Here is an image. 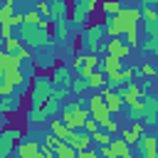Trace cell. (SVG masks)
I'll list each match as a JSON object with an SVG mask.
<instances>
[{"label":"cell","mask_w":158,"mask_h":158,"mask_svg":"<svg viewBox=\"0 0 158 158\" xmlns=\"http://www.w3.org/2000/svg\"><path fill=\"white\" fill-rule=\"evenodd\" d=\"M121 138H123L128 146H138V136L131 131V126H128V128H121Z\"/></svg>","instance_id":"836d02e7"},{"label":"cell","mask_w":158,"mask_h":158,"mask_svg":"<svg viewBox=\"0 0 158 158\" xmlns=\"http://www.w3.org/2000/svg\"><path fill=\"white\" fill-rule=\"evenodd\" d=\"M101 72H104V74H106V79H109V77H116L118 72H123V64H121V59H118V57L106 54V57H101Z\"/></svg>","instance_id":"7c38bea8"},{"label":"cell","mask_w":158,"mask_h":158,"mask_svg":"<svg viewBox=\"0 0 158 158\" xmlns=\"http://www.w3.org/2000/svg\"><path fill=\"white\" fill-rule=\"evenodd\" d=\"M136 148H138V156H141V158H158V138L151 136V133L141 136Z\"/></svg>","instance_id":"ba28073f"},{"label":"cell","mask_w":158,"mask_h":158,"mask_svg":"<svg viewBox=\"0 0 158 158\" xmlns=\"http://www.w3.org/2000/svg\"><path fill=\"white\" fill-rule=\"evenodd\" d=\"M35 10L40 12L42 20H49V17H52V2H42V0H40V2L35 5Z\"/></svg>","instance_id":"f546056e"},{"label":"cell","mask_w":158,"mask_h":158,"mask_svg":"<svg viewBox=\"0 0 158 158\" xmlns=\"http://www.w3.org/2000/svg\"><path fill=\"white\" fill-rule=\"evenodd\" d=\"M143 106H146L143 123L146 126H156L158 123V96H146L143 99Z\"/></svg>","instance_id":"8fae6325"},{"label":"cell","mask_w":158,"mask_h":158,"mask_svg":"<svg viewBox=\"0 0 158 158\" xmlns=\"http://www.w3.org/2000/svg\"><path fill=\"white\" fill-rule=\"evenodd\" d=\"M22 138V126H5L0 131V158H7L12 151H17Z\"/></svg>","instance_id":"5b68a950"},{"label":"cell","mask_w":158,"mask_h":158,"mask_svg":"<svg viewBox=\"0 0 158 158\" xmlns=\"http://www.w3.org/2000/svg\"><path fill=\"white\" fill-rule=\"evenodd\" d=\"M0 37L2 40H12L15 35H12V27L10 25H0Z\"/></svg>","instance_id":"b9f144b4"},{"label":"cell","mask_w":158,"mask_h":158,"mask_svg":"<svg viewBox=\"0 0 158 158\" xmlns=\"http://www.w3.org/2000/svg\"><path fill=\"white\" fill-rule=\"evenodd\" d=\"M141 49H143L146 54H158V40H151V37L143 40V42H141Z\"/></svg>","instance_id":"d6a6232c"},{"label":"cell","mask_w":158,"mask_h":158,"mask_svg":"<svg viewBox=\"0 0 158 158\" xmlns=\"http://www.w3.org/2000/svg\"><path fill=\"white\" fill-rule=\"evenodd\" d=\"M17 37L27 49H54L57 47V40L52 32H42L40 27H32V25H22L17 30Z\"/></svg>","instance_id":"6da1fadb"},{"label":"cell","mask_w":158,"mask_h":158,"mask_svg":"<svg viewBox=\"0 0 158 158\" xmlns=\"http://www.w3.org/2000/svg\"><path fill=\"white\" fill-rule=\"evenodd\" d=\"M49 133H54L59 141H67L69 133H72V128H69L62 118H52V123H49Z\"/></svg>","instance_id":"2e32d148"},{"label":"cell","mask_w":158,"mask_h":158,"mask_svg":"<svg viewBox=\"0 0 158 158\" xmlns=\"http://www.w3.org/2000/svg\"><path fill=\"white\" fill-rule=\"evenodd\" d=\"M131 131H133V133L141 138V136H146V123H143V121H136V123L131 126Z\"/></svg>","instance_id":"60d3db41"},{"label":"cell","mask_w":158,"mask_h":158,"mask_svg":"<svg viewBox=\"0 0 158 158\" xmlns=\"http://www.w3.org/2000/svg\"><path fill=\"white\" fill-rule=\"evenodd\" d=\"M99 128H101V126H99V121H94V118H89V121L84 123V128H81V131H84V133H89V136H94V133H96Z\"/></svg>","instance_id":"d590c367"},{"label":"cell","mask_w":158,"mask_h":158,"mask_svg":"<svg viewBox=\"0 0 158 158\" xmlns=\"http://www.w3.org/2000/svg\"><path fill=\"white\" fill-rule=\"evenodd\" d=\"M27 121H30V123H44L47 118H44L42 109H30V111H27Z\"/></svg>","instance_id":"1f68e13d"},{"label":"cell","mask_w":158,"mask_h":158,"mask_svg":"<svg viewBox=\"0 0 158 158\" xmlns=\"http://www.w3.org/2000/svg\"><path fill=\"white\" fill-rule=\"evenodd\" d=\"M101 131H106L109 136H116L118 133V123L111 118V121H106V123H101Z\"/></svg>","instance_id":"8d00e7d4"},{"label":"cell","mask_w":158,"mask_h":158,"mask_svg":"<svg viewBox=\"0 0 158 158\" xmlns=\"http://www.w3.org/2000/svg\"><path fill=\"white\" fill-rule=\"evenodd\" d=\"M91 141H94V143H99V148H101V146H111L114 136H109L106 131H101V128H99V131H96V133L91 136Z\"/></svg>","instance_id":"d4e9b609"},{"label":"cell","mask_w":158,"mask_h":158,"mask_svg":"<svg viewBox=\"0 0 158 158\" xmlns=\"http://www.w3.org/2000/svg\"><path fill=\"white\" fill-rule=\"evenodd\" d=\"M116 17L118 20H126V22H138L141 20V7H121Z\"/></svg>","instance_id":"ffe728a7"},{"label":"cell","mask_w":158,"mask_h":158,"mask_svg":"<svg viewBox=\"0 0 158 158\" xmlns=\"http://www.w3.org/2000/svg\"><path fill=\"white\" fill-rule=\"evenodd\" d=\"M86 81H89V89H94V91H101V89L106 86V74H104V72H94V74H91Z\"/></svg>","instance_id":"7402d4cb"},{"label":"cell","mask_w":158,"mask_h":158,"mask_svg":"<svg viewBox=\"0 0 158 158\" xmlns=\"http://www.w3.org/2000/svg\"><path fill=\"white\" fill-rule=\"evenodd\" d=\"M86 89H89V81L81 77L72 79V84H69V94H77V96H81V91H86Z\"/></svg>","instance_id":"603a6c76"},{"label":"cell","mask_w":158,"mask_h":158,"mask_svg":"<svg viewBox=\"0 0 158 158\" xmlns=\"http://www.w3.org/2000/svg\"><path fill=\"white\" fill-rule=\"evenodd\" d=\"M22 47H25V44L20 42V37H12V40H5V47H2V49H5L7 54H17Z\"/></svg>","instance_id":"cb8c5ba5"},{"label":"cell","mask_w":158,"mask_h":158,"mask_svg":"<svg viewBox=\"0 0 158 158\" xmlns=\"http://www.w3.org/2000/svg\"><path fill=\"white\" fill-rule=\"evenodd\" d=\"M86 109H89L91 118H94V121H99V126H101V123H106V121H111V111L106 109V104H104V99H101V94H99V91H94V94L89 96Z\"/></svg>","instance_id":"8992f818"},{"label":"cell","mask_w":158,"mask_h":158,"mask_svg":"<svg viewBox=\"0 0 158 158\" xmlns=\"http://www.w3.org/2000/svg\"><path fill=\"white\" fill-rule=\"evenodd\" d=\"M17 109H20V96H17V94H15V96H7V99L0 96V114H2V116L15 114Z\"/></svg>","instance_id":"e0dca14e"},{"label":"cell","mask_w":158,"mask_h":158,"mask_svg":"<svg viewBox=\"0 0 158 158\" xmlns=\"http://www.w3.org/2000/svg\"><path fill=\"white\" fill-rule=\"evenodd\" d=\"M54 40L59 42H67L69 40V20H54Z\"/></svg>","instance_id":"ac0fdd59"},{"label":"cell","mask_w":158,"mask_h":158,"mask_svg":"<svg viewBox=\"0 0 158 158\" xmlns=\"http://www.w3.org/2000/svg\"><path fill=\"white\" fill-rule=\"evenodd\" d=\"M17 158H40V141L27 138L17 146Z\"/></svg>","instance_id":"4fadbf2b"},{"label":"cell","mask_w":158,"mask_h":158,"mask_svg":"<svg viewBox=\"0 0 158 158\" xmlns=\"http://www.w3.org/2000/svg\"><path fill=\"white\" fill-rule=\"evenodd\" d=\"M94 10H101V2H96V0H74V2H69V25H74L81 32L89 25Z\"/></svg>","instance_id":"3957f363"},{"label":"cell","mask_w":158,"mask_h":158,"mask_svg":"<svg viewBox=\"0 0 158 158\" xmlns=\"http://www.w3.org/2000/svg\"><path fill=\"white\" fill-rule=\"evenodd\" d=\"M52 91H54V84L49 79V74H42L37 72L30 81V109H42L49 99H52Z\"/></svg>","instance_id":"7a4b0ae2"},{"label":"cell","mask_w":158,"mask_h":158,"mask_svg":"<svg viewBox=\"0 0 158 158\" xmlns=\"http://www.w3.org/2000/svg\"><path fill=\"white\" fill-rule=\"evenodd\" d=\"M79 35H81V44L86 47V52H89V54H96V49L104 44L101 40H106L104 25H99V22H89Z\"/></svg>","instance_id":"277c9868"},{"label":"cell","mask_w":158,"mask_h":158,"mask_svg":"<svg viewBox=\"0 0 158 158\" xmlns=\"http://www.w3.org/2000/svg\"><path fill=\"white\" fill-rule=\"evenodd\" d=\"M40 22H42V17H40V12H37L35 7L25 10V25H32V27H37Z\"/></svg>","instance_id":"4316f807"},{"label":"cell","mask_w":158,"mask_h":158,"mask_svg":"<svg viewBox=\"0 0 158 158\" xmlns=\"http://www.w3.org/2000/svg\"><path fill=\"white\" fill-rule=\"evenodd\" d=\"M64 143H69V148H74L77 153H81V151L91 148V136H89V133H84V131H72V133H69V138H67Z\"/></svg>","instance_id":"9c48e42d"},{"label":"cell","mask_w":158,"mask_h":158,"mask_svg":"<svg viewBox=\"0 0 158 158\" xmlns=\"http://www.w3.org/2000/svg\"><path fill=\"white\" fill-rule=\"evenodd\" d=\"M52 22L54 20H69V2L67 0H52Z\"/></svg>","instance_id":"5bb4252c"},{"label":"cell","mask_w":158,"mask_h":158,"mask_svg":"<svg viewBox=\"0 0 158 158\" xmlns=\"http://www.w3.org/2000/svg\"><path fill=\"white\" fill-rule=\"evenodd\" d=\"M99 94H101V99H104V104H106V109L111 111V116H114V114H118V109L123 106V99H121V96H118L116 91H111L109 86H104V89H101Z\"/></svg>","instance_id":"30bf717a"},{"label":"cell","mask_w":158,"mask_h":158,"mask_svg":"<svg viewBox=\"0 0 158 158\" xmlns=\"http://www.w3.org/2000/svg\"><path fill=\"white\" fill-rule=\"evenodd\" d=\"M99 153H101L104 158H118V156L114 153V148H111V146H101V148H99Z\"/></svg>","instance_id":"7bdbcfd3"},{"label":"cell","mask_w":158,"mask_h":158,"mask_svg":"<svg viewBox=\"0 0 158 158\" xmlns=\"http://www.w3.org/2000/svg\"><path fill=\"white\" fill-rule=\"evenodd\" d=\"M156 96H158V94H156Z\"/></svg>","instance_id":"7dc6e473"},{"label":"cell","mask_w":158,"mask_h":158,"mask_svg":"<svg viewBox=\"0 0 158 158\" xmlns=\"http://www.w3.org/2000/svg\"><path fill=\"white\" fill-rule=\"evenodd\" d=\"M2 77H5V79H7V81H10L12 86H15V89H22V86H25V84L30 81V79L25 77V72H22V69H7V72H5Z\"/></svg>","instance_id":"9a60e30c"},{"label":"cell","mask_w":158,"mask_h":158,"mask_svg":"<svg viewBox=\"0 0 158 158\" xmlns=\"http://www.w3.org/2000/svg\"><path fill=\"white\" fill-rule=\"evenodd\" d=\"M40 143H42V146H47V148H54V146H57V143H59V138H57V136H54V133H44V136H42V141H40Z\"/></svg>","instance_id":"74e56055"},{"label":"cell","mask_w":158,"mask_h":158,"mask_svg":"<svg viewBox=\"0 0 158 158\" xmlns=\"http://www.w3.org/2000/svg\"><path fill=\"white\" fill-rule=\"evenodd\" d=\"M67 96H69V86H54V91H52V99L54 101H62Z\"/></svg>","instance_id":"e575fe53"},{"label":"cell","mask_w":158,"mask_h":158,"mask_svg":"<svg viewBox=\"0 0 158 158\" xmlns=\"http://www.w3.org/2000/svg\"><path fill=\"white\" fill-rule=\"evenodd\" d=\"M49 79H52L54 86H69V84H72V69H69L67 64L57 62V64L49 69Z\"/></svg>","instance_id":"52a82bcc"},{"label":"cell","mask_w":158,"mask_h":158,"mask_svg":"<svg viewBox=\"0 0 158 158\" xmlns=\"http://www.w3.org/2000/svg\"><path fill=\"white\" fill-rule=\"evenodd\" d=\"M57 111H59V101H54V99H49V101L42 106V114H44V118H52V116H57Z\"/></svg>","instance_id":"83f0119b"},{"label":"cell","mask_w":158,"mask_h":158,"mask_svg":"<svg viewBox=\"0 0 158 158\" xmlns=\"http://www.w3.org/2000/svg\"><path fill=\"white\" fill-rule=\"evenodd\" d=\"M121 7H123V5H118V2H101V12H104L106 17H116Z\"/></svg>","instance_id":"484cf974"},{"label":"cell","mask_w":158,"mask_h":158,"mask_svg":"<svg viewBox=\"0 0 158 158\" xmlns=\"http://www.w3.org/2000/svg\"><path fill=\"white\" fill-rule=\"evenodd\" d=\"M0 118H2V114H0Z\"/></svg>","instance_id":"bcb514c9"},{"label":"cell","mask_w":158,"mask_h":158,"mask_svg":"<svg viewBox=\"0 0 158 158\" xmlns=\"http://www.w3.org/2000/svg\"><path fill=\"white\" fill-rule=\"evenodd\" d=\"M2 47H5V40H2V37H0V52H5V49H2Z\"/></svg>","instance_id":"ee69618b"},{"label":"cell","mask_w":158,"mask_h":158,"mask_svg":"<svg viewBox=\"0 0 158 158\" xmlns=\"http://www.w3.org/2000/svg\"><path fill=\"white\" fill-rule=\"evenodd\" d=\"M15 91H17V89H15L5 77H0V96H2V99H7V96H15Z\"/></svg>","instance_id":"f1b7e54d"},{"label":"cell","mask_w":158,"mask_h":158,"mask_svg":"<svg viewBox=\"0 0 158 158\" xmlns=\"http://www.w3.org/2000/svg\"><path fill=\"white\" fill-rule=\"evenodd\" d=\"M72 69H77V72H81V69H84V54H81V52H77V54H74V59H72Z\"/></svg>","instance_id":"ab89813d"},{"label":"cell","mask_w":158,"mask_h":158,"mask_svg":"<svg viewBox=\"0 0 158 158\" xmlns=\"http://www.w3.org/2000/svg\"><path fill=\"white\" fill-rule=\"evenodd\" d=\"M138 72H141V77H148V79L158 77V72H156V67H153L151 62H143V64H138Z\"/></svg>","instance_id":"4dcf8cb0"},{"label":"cell","mask_w":158,"mask_h":158,"mask_svg":"<svg viewBox=\"0 0 158 158\" xmlns=\"http://www.w3.org/2000/svg\"><path fill=\"white\" fill-rule=\"evenodd\" d=\"M151 91H153V81L151 79H141V94H143V99L146 96H153Z\"/></svg>","instance_id":"f35d334b"},{"label":"cell","mask_w":158,"mask_h":158,"mask_svg":"<svg viewBox=\"0 0 158 158\" xmlns=\"http://www.w3.org/2000/svg\"><path fill=\"white\" fill-rule=\"evenodd\" d=\"M156 59H158V54H156Z\"/></svg>","instance_id":"f6af8a7d"},{"label":"cell","mask_w":158,"mask_h":158,"mask_svg":"<svg viewBox=\"0 0 158 158\" xmlns=\"http://www.w3.org/2000/svg\"><path fill=\"white\" fill-rule=\"evenodd\" d=\"M17 12V7H15V0H5L2 2V7H0V25H5V22H10V17Z\"/></svg>","instance_id":"44dd1931"},{"label":"cell","mask_w":158,"mask_h":158,"mask_svg":"<svg viewBox=\"0 0 158 158\" xmlns=\"http://www.w3.org/2000/svg\"><path fill=\"white\" fill-rule=\"evenodd\" d=\"M111 148H114V153H116L118 158H131V146H128L123 138L114 136V141H111Z\"/></svg>","instance_id":"d6986e66"}]
</instances>
